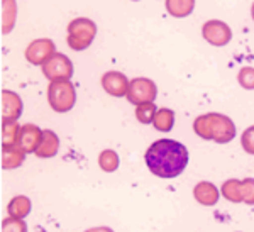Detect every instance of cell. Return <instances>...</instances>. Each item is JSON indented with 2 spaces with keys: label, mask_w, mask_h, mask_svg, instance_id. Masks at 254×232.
I'll return each instance as SVG.
<instances>
[{
  "label": "cell",
  "mask_w": 254,
  "mask_h": 232,
  "mask_svg": "<svg viewBox=\"0 0 254 232\" xmlns=\"http://www.w3.org/2000/svg\"><path fill=\"white\" fill-rule=\"evenodd\" d=\"M149 172L159 178H176L188 165V149L175 139H158L144 154Z\"/></svg>",
  "instance_id": "6da1fadb"
},
{
  "label": "cell",
  "mask_w": 254,
  "mask_h": 232,
  "mask_svg": "<svg viewBox=\"0 0 254 232\" xmlns=\"http://www.w3.org/2000/svg\"><path fill=\"white\" fill-rule=\"evenodd\" d=\"M97 36V24L88 17H76L68 24L66 43L71 50L83 51L93 43Z\"/></svg>",
  "instance_id": "7a4b0ae2"
},
{
  "label": "cell",
  "mask_w": 254,
  "mask_h": 232,
  "mask_svg": "<svg viewBox=\"0 0 254 232\" xmlns=\"http://www.w3.org/2000/svg\"><path fill=\"white\" fill-rule=\"evenodd\" d=\"M48 102L49 107L58 114L69 112L76 104V90L75 85L69 80L51 81L48 87Z\"/></svg>",
  "instance_id": "3957f363"
},
{
  "label": "cell",
  "mask_w": 254,
  "mask_h": 232,
  "mask_svg": "<svg viewBox=\"0 0 254 232\" xmlns=\"http://www.w3.org/2000/svg\"><path fill=\"white\" fill-rule=\"evenodd\" d=\"M43 73L49 81H63L69 80L73 76V63L63 53H55L46 63L43 64Z\"/></svg>",
  "instance_id": "277c9868"
},
{
  "label": "cell",
  "mask_w": 254,
  "mask_h": 232,
  "mask_svg": "<svg viewBox=\"0 0 254 232\" xmlns=\"http://www.w3.org/2000/svg\"><path fill=\"white\" fill-rule=\"evenodd\" d=\"M158 95V87L153 80L144 78V76H137L132 78L129 83V92H127L126 99L129 100V104L141 105L147 104V102H154Z\"/></svg>",
  "instance_id": "5b68a950"
},
{
  "label": "cell",
  "mask_w": 254,
  "mask_h": 232,
  "mask_svg": "<svg viewBox=\"0 0 254 232\" xmlns=\"http://www.w3.org/2000/svg\"><path fill=\"white\" fill-rule=\"evenodd\" d=\"M202 36L203 39L207 41L208 44L215 48H222L225 44L231 43L232 39V31L224 20H219V19H212V20H207L202 27Z\"/></svg>",
  "instance_id": "8992f818"
},
{
  "label": "cell",
  "mask_w": 254,
  "mask_h": 232,
  "mask_svg": "<svg viewBox=\"0 0 254 232\" xmlns=\"http://www.w3.org/2000/svg\"><path fill=\"white\" fill-rule=\"evenodd\" d=\"M210 125H212V141L217 144H227L236 137V124L232 122L231 117L224 114L210 112Z\"/></svg>",
  "instance_id": "52a82bcc"
},
{
  "label": "cell",
  "mask_w": 254,
  "mask_h": 232,
  "mask_svg": "<svg viewBox=\"0 0 254 232\" xmlns=\"http://www.w3.org/2000/svg\"><path fill=\"white\" fill-rule=\"evenodd\" d=\"M55 53H58V51H56V46L51 39L39 38V39H34L29 46L26 48V59L29 61L31 64H39V66H43Z\"/></svg>",
  "instance_id": "ba28073f"
},
{
  "label": "cell",
  "mask_w": 254,
  "mask_h": 232,
  "mask_svg": "<svg viewBox=\"0 0 254 232\" xmlns=\"http://www.w3.org/2000/svg\"><path fill=\"white\" fill-rule=\"evenodd\" d=\"M129 83L127 76L121 71H107L104 76H102V88L112 97H127V92H129Z\"/></svg>",
  "instance_id": "9c48e42d"
},
{
  "label": "cell",
  "mask_w": 254,
  "mask_h": 232,
  "mask_svg": "<svg viewBox=\"0 0 254 232\" xmlns=\"http://www.w3.org/2000/svg\"><path fill=\"white\" fill-rule=\"evenodd\" d=\"M41 139H43V129L38 127L36 124H24L20 125L19 132V142L17 144L26 151V154L36 153L39 148Z\"/></svg>",
  "instance_id": "30bf717a"
},
{
  "label": "cell",
  "mask_w": 254,
  "mask_h": 232,
  "mask_svg": "<svg viewBox=\"0 0 254 232\" xmlns=\"http://www.w3.org/2000/svg\"><path fill=\"white\" fill-rule=\"evenodd\" d=\"M22 99L12 90H2V119L17 120L22 114Z\"/></svg>",
  "instance_id": "8fae6325"
},
{
  "label": "cell",
  "mask_w": 254,
  "mask_h": 232,
  "mask_svg": "<svg viewBox=\"0 0 254 232\" xmlns=\"http://www.w3.org/2000/svg\"><path fill=\"white\" fill-rule=\"evenodd\" d=\"M60 151V137L58 134L51 129H44L43 131V139H41L39 148L36 149V156L41 160H49V158H55Z\"/></svg>",
  "instance_id": "7c38bea8"
},
{
  "label": "cell",
  "mask_w": 254,
  "mask_h": 232,
  "mask_svg": "<svg viewBox=\"0 0 254 232\" xmlns=\"http://www.w3.org/2000/svg\"><path fill=\"white\" fill-rule=\"evenodd\" d=\"M193 197L200 205L205 207H214L219 202V190L214 183L210 181H200L195 185L193 188Z\"/></svg>",
  "instance_id": "4fadbf2b"
},
{
  "label": "cell",
  "mask_w": 254,
  "mask_h": 232,
  "mask_svg": "<svg viewBox=\"0 0 254 232\" xmlns=\"http://www.w3.org/2000/svg\"><path fill=\"white\" fill-rule=\"evenodd\" d=\"M24 160H26V151L19 144L2 148V168L7 172L22 166Z\"/></svg>",
  "instance_id": "5bb4252c"
},
{
  "label": "cell",
  "mask_w": 254,
  "mask_h": 232,
  "mask_svg": "<svg viewBox=\"0 0 254 232\" xmlns=\"http://www.w3.org/2000/svg\"><path fill=\"white\" fill-rule=\"evenodd\" d=\"M17 20V2L2 0V34H10Z\"/></svg>",
  "instance_id": "9a60e30c"
},
{
  "label": "cell",
  "mask_w": 254,
  "mask_h": 232,
  "mask_svg": "<svg viewBox=\"0 0 254 232\" xmlns=\"http://www.w3.org/2000/svg\"><path fill=\"white\" fill-rule=\"evenodd\" d=\"M31 209H32V203L29 198L26 195H17L7 205V214H9V217L26 219L31 214Z\"/></svg>",
  "instance_id": "2e32d148"
},
{
  "label": "cell",
  "mask_w": 254,
  "mask_h": 232,
  "mask_svg": "<svg viewBox=\"0 0 254 232\" xmlns=\"http://www.w3.org/2000/svg\"><path fill=\"white\" fill-rule=\"evenodd\" d=\"M166 12L176 19H183L193 12L195 0H165Z\"/></svg>",
  "instance_id": "e0dca14e"
},
{
  "label": "cell",
  "mask_w": 254,
  "mask_h": 232,
  "mask_svg": "<svg viewBox=\"0 0 254 232\" xmlns=\"http://www.w3.org/2000/svg\"><path fill=\"white\" fill-rule=\"evenodd\" d=\"M20 125L15 119H2V148L15 146L19 142Z\"/></svg>",
  "instance_id": "ac0fdd59"
},
{
  "label": "cell",
  "mask_w": 254,
  "mask_h": 232,
  "mask_svg": "<svg viewBox=\"0 0 254 232\" xmlns=\"http://www.w3.org/2000/svg\"><path fill=\"white\" fill-rule=\"evenodd\" d=\"M224 198L232 203H241L243 202V180H236V178H231V180L224 181L222 188Z\"/></svg>",
  "instance_id": "d6986e66"
},
{
  "label": "cell",
  "mask_w": 254,
  "mask_h": 232,
  "mask_svg": "<svg viewBox=\"0 0 254 232\" xmlns=\"http://www.w3.org/2000/svg\"><path fill=\"white\" fill-rule=\"evenodd\" d=\"M154 129L159 132H170L175 125V112L171 109H158L153 122Z\"/></svg>",
  "instance_id": "ffe728a7"
},
{
  "label": "cell",
  "mask_w": 254,
  "mask_h": 232,
  "mask_svg": "<svg viewBox=\"0 0 254 232\" xmlns=\"http://www.w3.org/2000/svg\"><path fill=\"white\" fill-rule=\"evenodd\" d=\"M119 154L114 151V149H105V151H102L98 154V166L102 168V172L105 173H112L116 172L119 168Z\"/></svg>",
  "instance_id": "44dd1931"
},
{
  "label": "cell",
  "mask_w": 254,
  "mask_h": 232,
  "mask_svg": "<svg viewBox=\"0 0 254 232\" xmlns=\"http://www.w3.org/2000/svg\"><path fill=\"white\" fill-rule=\"evenodd\" d=\"M156 112H158L156 104H153V102L136 105V119L141 122V124H153Z\"/></svg>",
  "instance_id": "7402d4cb"
},
{
  "label": "cell",
  "mask_w": 254,
  "mask_h": 232,
  "mask_svg": "<svg viewBox=\"0 0 254 232\" xmlns=\"http://www.w3.org/2000/svg\"><path fill=\"white\" fill-rule=\"evenodd\" d=\"M193 131L198 137L205 141H212V125H210V117L208 114H203V116L196 117L193 122Z\"/></svg>",
  "instance_id": "603a6c76"
},
{
  "label": "cell",
  "mask_w": 254,
  "mask_h": 232,
  "mask_svg": "<svg viewBox=\"0 0 254 232\" xmlns=\"http://www.w3.org/2000/svg\"><path fill=\"white\" fill-rule=\"evenodd\" d=\"M237 81L244 90H254V68L244 66L237 73Z\"/></svg>",
  "instance_id": "cb8c5ba5"
},
{
  "label": "cell",
  "mask_w": 254,
  "mask_h": 232,
  "mask_svg": "<svg viewBox=\"0 0 254 232\" xmlns=\"http://www.w3.org/2000/svg\"><path fill=\"white\" fill-rule=\"evenodd\" d=\"M2 232H27V224L24 219L7 217L2 221Z\"/></svg>",
  "instance_id": "d4e9b609"
},
{
  "label": "cell",
  "mask_w": 254,
  "mask_h": 232,
  "mask_svg": "<svg viewBox=\"0 0 254 232\" xmlns=\"http://www.w3.org/2000/svg\"><path fill=\"white\" fill-rule=\"evenodd\" d=\"M241 144H243L244 151L248 154H253L254 156V125L248 127L241 136Z\"/></svg>",
  "instance_id": "484cf974"
},
{
  "label": "cell",
  "mask_w": 254,
  "mask_h": 232,
  "mask_svg": "<svg viewBox=\"0 0 254 232\" xmlns=\"http://www.w3.org/2000/svg\"><path fill=\"white\" fill-rule=\"evenodd\" d=\"M243 202L248 205H254V178L243 180Z\"/></svg>",
  "instance_id": "4316f807"
},
{
  "label": "cell",
  "mask_w": 254,
  "mask_h": 232,
  "mask_svg": "<svg viewBox=\"0 0 254 232\" xmlns=\"http://www.w3.org/2000/svg\"><path fill=\"white\" fill-rule=\"evenodd\" d=\"M85 232H114L110 227H105V226H102V227H92V229H88V231H85Z\"/></svg>",
  "instance_id": "83f0119b"
},
{
  "label": "cell",
  "mask_w": 254,
  "mask_h": 232,
  "mask_svg": "<svg viewBox=\"0 0 254 232\" xmlns=\"http://www.w3.org/2000/svg\"><path fill=\"white\" fill-rule=\"evenodd\" d=\"M251 17L254 20V2H253V7H251Z\"/></svg>",
  "instance_id": "f1b7e54d"
},
{
  "label": "cell",
  "mask_w": 254,
  "mask_h": 232,
  "mask_svg": "<svg viewBox=\"0 0 254 232\" xmlns=\"http://www.w3.org/2000/svg\"><path fill=\"white\" fill-rule=\"evenodd\" d=\"M132 2H139V0H132Z\"/></svg>",
  "instance_id": "f546056e"
}]
</instances>
